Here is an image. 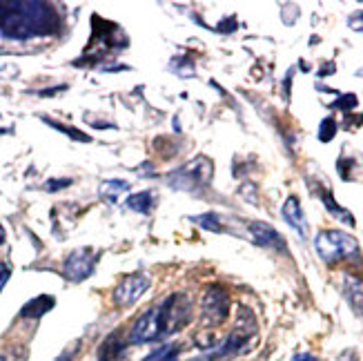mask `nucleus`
<instances>
[{"mask_svg":"<svg viewBox=\"0 0 363 361\" xmlns=\"http://www.w3.org/2000/svg\"><path fill=\"white\" fill-rule=\"evenodd\" d=\"M7 241V232H5V228L3 226H0V245H3Z\"/></svg>","mask_w":363,"mask_h":361,"instance_id":"31","label":"nucleus"},{"mask_svg":"<svg viewBox=\"0 0 363 361\" xmlns=\"http://www.w3.org/2000/svg\"><path fill=\"white\" fill-rule=\"evenodd\" d=\"M214 174V163L208 156H196L194 161L185 163L167 177V183L179 192H199L208 187Z\"/></svg>","mask_w":363,"mask_h":361,"instance_id":"6","label":"nucleus"},{"mask_svg":"<svg viewBox=\"0 0 363 361\" xmlns=\"http://www.w3.org/2000/svg\"><path fill=\"white\" fill-rule=\"evenodd\" d=\"M60 31V16L50 3L11 0L0 3V34L11 40L54 36Z\"/></svg>","mask_w":363,"mask_h":361,"instance_id":"1","label":"nucleus"},{"mask_svg":"<svg viewBox=\"0 0 363 361\" xmlns=\"http://www.w3.org/2000/svg\"><path fill=\"white\" fill-rule=\"evenodd\" d=\"M96 261L99 255L91 248H76L67 255L65 263H62V274H65V279L78 284V281H85L91 277L94 268H96Z\"/></svg>","mask_w":363,"mask_h":361,"instance_id":"8","label":"nucleus"},{"mask_svg":"<svg viewBox=\"0 0 363 361\" xmlns=\"http://www.w3.org/2000/svg\"><path fill=\"white\" fill-rule=\"evenodd\" d=\"M337 361H359V359H357V355H354L352 350H345Z\"/></svg>","mask_w":363,"mask_h":361,"instance_id":"30","label":"nucleus"},{"mask_svg":"<svg viewBox=\"0 0 363 361\" xmlns=\"http://www.w3.org/2000/svg\"><path fill=\"white\" fill-rule=\"evenodd\" d=\"M230 315V296L223 286H210L201 299V319L208 328L220 326Z\"/></svg>","mask_w":363,"mask_h":361,"instance_id":"7","label":"nucleus"},{"mask_svg":"<svg viewBox=\"0 0 363 361\" xmlns=\"http://www.w3.org/2000/svg\"><path fill=\"white\" fill-rule=\"evenodd\" d=\"M154 203H156V194L152 190H145V192H136V194L128 196L125 208L132 210V212H138V214H150Z\"/></svg>","mask_w":363,"mask_h":361,"instance_id":"14","label":"nucleus"},{"mask_svg":"<svg viewBox=\"0 0 363 361\" xmlns=\"http://www.w3.org/2000/svg\"><path fill=\"white\" fill-rule=\"evenodd\" d=\"M72 185V179H50L45 183V190L47 192H58L62 187H69Z\"/></svg>","mask_w":363,"mask_h":361,"instance_id":"23","label":"nucleus"},{"mask_svg":"<svg viewBox=\"0 0 363 361\" xmlns=\"http://www.w3.org/2000/svg\"><path fill=\"white\" fill-rule=\"evenodd\" d=\"M357 96H354V94H343V96L335 103L339 109H343V112H348V109H352V107H357Z\"/></svg>","mask_w":363,"mask_h":361,"instance_id":"24","label":"nucleus"},{"mask_svg":"<svg viewBox=\"0 0 363 361\" xmlns=\"http://www.w3.org/2000/svg\"><path fill=\"white\" fill-rule=\"evenodd\" d=\"M314 250L325 263H339L348 259H359V243L348 232L341 230H321L314 237Z\"/></svg>","mask_w":363,"mask_h":361,"instance_id":"4","label":"nucleus"},{"mask_svg":"<svg viewBox=\"0 0 363 361\" xmlns=\"http://www.w3.org/2000/svg\"><path fill=\"white\" fill-rule=\"evenodd\" d=\"M292 361H319V359L314 355H310V352H298V355H294Z\"/></svg>","mask_w":363,"mask_h":361,"instance_id":"29","label":"nucleus"},{"mask_svg":"<svg viewBox=\"0 0 363 361\" xmlns=\"http://www.w3.org/2000/svg\"><path fill=\"white\" fill-rule=\"evenodd\" d=\"M78 348H81V341H74V343H72V348H67V352H62V355L58 357V361H69V359L74 357V352H78Z\"/></svg>","mask_w":363,"mask_h":361,"instance_id":"27","label":"nucleus"},{"mask_svg":"<svg viewBox=\"0 0 363 361\" xmlns=\"http://www.w3.org/2000/svg\"><path fill=\"white\" fill-rule=\"evenodd\" d=\"M0 361H5V357H3V355H0Z\"/></svg>","mask_w":363,"mask_h":361,"instance_id":"32","label":"nucleus"},{"mask_svg":"<svg viewBox=\"0 0 363 361\" xmlns=\"http://www.w3.org/2000/svg\"><path fill=\"white\" fill-rule=\"evenodd\" d=\"M252 317V312H247L245 308H241V317H239V326H236V331L230 333V337L218 343V346L205 350L203 355L194 357L192 361H232L236 355H241L247 346H250V339L255 335V321H250L245 326V321Z\"/></svg>","mask_w":363,"mask_h":361,"instance_id":"5","label":"nucleus"},{"mask_svg":"<svg viewBox=\"0 0 363 361\" xmlns=\"http://www.w3.org/2000/svg\"><path fill=\"white\" fill-rule=\"evenodd\" d=\"M192 221H194V223H199L203 230H210V232H223V228H220V218H218V214H214V212L201 214V216H192Z\"/></svg>","mask_w":363,"mask_h":361,"instance_id":"20","label":"nucleus"},{"mask_svg":"<svg viewBox=\"0 0 363 361\" xmlns=\"http://www.w3.org/2000/svg\"><path fill=\"white\" fill-rule=\"evenodd\" d=\"M345 294H348L350 306L359 312H363V284L354 277H345Z\"/></svg>","mask_w":363,"mask_h":361,"instance_id":"16","label":"nucleus"},{"mask_svg":"<svg viewBox=\"0 0 363 361\" xmlns=\"http://www.w3.org/2000/svg\"><path fill=\"white\" fill-rule=\"evenodd\" d=\"M11 279V268L7 263H0V292L5 290V286H7V281Z\"/></svg>","mask_w":363,"mask_h":361,"instance_id":"25","label":"nucleus"},{"mask_svg":"<svg viewBox=\"0 0 363 361\" xmlns=\"http://www.w3.org/2000/svg\"><path fill=\"white\" fill-rule=\"evenodd\" d=\"M65 89H67V85H60V87H52V89H40L38 94H40V96H54V94L65 91Z\"/></svg>","mask_w":363,"mask_h":361,"instance_id":"28","label":"nucleus"},{"mask_svg":"<svg viewBox=\"0 0 363 361\" xmlns=\"http://www.w3.org/2000/svg\"><path fill=\"white\" fill-rule=\"evenodd\" d=\"M250 234L255 239L257 245L261 248H270V250H279V252H286V241H283L281 234L267 223H252L250 226Z\"/></svg>","mask_w":363,"mask_h":361,"instance_id":"12","label":"nucleus"},{"mask_svg":"<svg viewBox=\"0 0 363 361\" xmlns=\"http://www.w3.org/2000/svg\"><path fill=\"white\" fill-rule=\"evenodd\" d=\"M283 218H286V223L298 234L301 239L308 237V218L303 214V208H301V201L296 196H290L286 203H283V210H281Z\"/></svg>","mask_w":363,"mask_h":361,"instance_id":"11","label":"nucleus"},{"mask_svg":"<svg viewBox=\"0 0 363 361\" xmlns=\"http://www.w3.org/2000/svg\"><path fill=\"white\" fill-rule=\"evenodd\" d=\"M91 27H94L91 40L87 43L85 56L74 62L76 67H83L85 62H99L103 58V54L125 50V47L130 45L125 31L114 23H107V21L99 18V16H91Z\"/></svg>","mask_w":363,"mask_h":361,"instance_id":"3","label":"nucleus"},{"mask_svg":"<svg viewBox=\"0 0 363 361\" xmlns=\"http://www.w3.org/2000/svg\"><path fill=\"white\" fill-rule=\"evenodd\" d=\"M56 306V299L52 294H40V296H34L31 301H27L23 308H21V317L23 319H40L43 315H47L52 308Z\"/></svg>","mask_w":363,"mask_h":361,"instance_id":"13","label":"nucleus"},{"mask_svg":"<svg viewBox=\"0 0 363 361\" xmlns=\"http://www.w3.org/2000/svg\"><path fill=\"white\" fill-rule=\"evenodd\" d=\"M150 286H152V279L147 274L136 272V274L125 277L114 290V304L118 308H130L150 290Z\"/></svg>","mask_w":363,"mask_h":361,"instance_id":"9","label":"nucleus"},{"mask_svg":"<svg viewBox=\"0 0 363 361\" xmlns=\"http://www.w3.org/2000/svg\"><path fill=\"white\" fill-rule=\"evenodd\" d=\"M169 70L179 74V76H194V65H192V60H187V58H174L169 62Z\"/></svg>","mask_w":363,"mask_h":361,"instance_id":"22","label":"nucleus"},{"mask_svg":"<svg viewBox=\"0 0 363 361\" xmlns=\"http://www.w3.org/2000/svg\"><path fill=\"white\" fill-rule=\"evenodd\" d=\"M348 25H350L354 31H359V34H363V11H357L354 16H350V18H348Z\"/></svg>","mask_w":363,"mask_h":361,"instance_id":"26","label":"nucleus"},{"mask_svg":"<svg viewBox=\"0 0 363 361\" xmlns=\"http://www.w3.org/2000/svg\"><path fill=\"white\" fill-rule=\"evenodd\" d=\"M335 134H337V121L333 116H325L319 125V140L330 143V140L335 138Z\"/></svg>","mask_w":363,"mask_h":361,"instance_id":"21","label":"nucleus"},{"mask_svg":"<svg viewBox=\"0 0 363 361\" xmlns=\"http://www.w3.org/2000/svg\"><path fill=\"white\" fill-rule=\"evenodd\" d=\"M181 343H165V346L156 348L154 352H150L143 361H179L181 357Z\"/></svg>","mask_w":363,"mask_h":361,"instance_id":"18","label":"nucleus"},{"mask_svg":"<svg viewBox=\"0 0 363 361\" xmlns=\"http://www.w3.org/2000/svg\"><path fill=\"white\" fill-rule=\"evenodd\" d=\"M321 199H323V206L328 208V212H330V214L337 216L339 221H343L345 226H354V216H352L348 210H343V208L339 206V203L333 199V194H330L328 190H323V192H321Z\"/></svg>","mask_w":363,"mask_h":361,"instance_id":"17","label":"nucleus"},{"mask_svg":"<svg viewBox=\"0 0 363 361\" xmlns=\"http://www.w3.org/2000/svg\"><path fill=\"white\" fill-rule=\"evenodd\" d=\"M128 190H130V183H128V181H118V179H114V181H103L101 187H99V194H101L105 201H109V203H116L118 196L125 194Z\"/></svg>","mask_w":363,"mask_h":361,"instance_id":"15","label":"nucleus"},{"mask_svg":"<svg viewBox=\"0 0 363 361\" xmlns=\"http://www.w3.org/2000/svg\"><path fill=\"white\" fill-rule=\"evenodd\" d=\"M43 123H47L50 128H54V130H58V132H62V134H67L69 138H74V140H81V143H89L91 140V136H87L85 132H81V130H76V128H69V125H62V123H56L54 118H50V116H43Z\"/></svg>","mask_w":363,"mask_h":361,"instance_id":"19","label":"nucleus"},{"mask_svg":"<svg viewBox=\"0 0 363 361\" xmlns=\"http://www.w3.org/2000/svg\"><path fill=\"white\" fill-rule=\"evenodd\" d=\"M189 321H192V299L183 292L169 294L159 306L150 308L134 321L128 343L143 346V343L167 339L183 331Z\"/></svg>","mask_w":363,"mask_h":361,"instance_id":"2","label":"nucleus"},{"mask_svg":"<svg viewBox=\"0 0 363 361\" xmlns=\"http://www.w3.org/2000/svg\"><path fill=\"white\" fill-rule=\"evenodd\" d=\"M128 346H130L128 339H125L118 331H114V333H109L105 337V341L99 346L96 357H99V361H123L125 355H128Z\"/></svg>","mask_w":363,"mask_h":361,"instance_id":"10","label":"nucleus"}]
</instances>
